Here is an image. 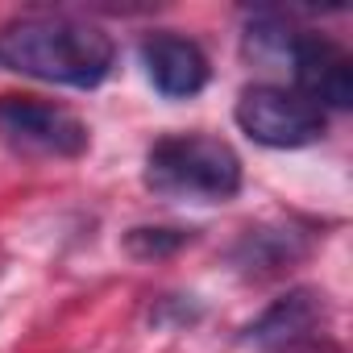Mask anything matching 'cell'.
<instances>
[{"mask_svg":"<svg viewBox=\"0 0 353 353\" xmlns=\"http://www.w3.org/2000/svg\"><path fill=\"white\" fill-rule=\"evenodd\" d=\"M0 63L42 83L100 88L112 75L117 46L100 26L54 13H30L0 30Z\"/></svg>","mask_w":353,"mask_h":353,"instance_id":"cell-1","label":"cell"},{"mask_svg":"<svg viewBox=\"0 0 353 353\" xmlns=\"http://www.w3.org/2000/svg\"><path fill=\"white\" fill-rule=\"evenodd\" d=\"M141 179L162 200L225 204L241 192V158L212 133H166L150 145Z\"/></svg>","mask_w":353,"mask_h":353,"instance_id":"cell-2","label":"cell"},{"mask_svg":"<svg viewBox=\"0 0 353 353\" xmlns=\"http://www.w3.org/2000/svg\"><path fill=\"white\" fill-rule=\"evenodd\" d=\"M237 125L245 137L270 150H299L324 137V112L307 104L299 92L274 88V83H254L237 96L233 108Z\"/></svg>","mask_w":353,"mask_h":353,"instance_id":"cell-3","label":"cell"},{"mask_svg":"<svg viewBox=\"0 0 353 353\" xmlns=\"http://www.w3.org/2000/svg\"><path fill=\"white\" fill-rule=\"evenodd\" d=\"M0 133L17 150L46 158H79L92 141L88 125L71 108L38 96H0Z\"/></svg>","mask_w":353,"mask_h":353,"instance_id":"cell-4","label":"cell"},{"mask_svg":"<svg viewBox=\"0 0 353 353\" xmlns=\"http://www.w3.org/2000/svg\"><path fill=\"white\" fill-rule=\"evenodd\" d=\"M287 59H291L295 88L307 104H316L320 112L353 104V59L336 42L320 34H291Z\"/></svg>","mask_w":353,"mask_h":353,"instance_id":"cell-5","label":"cell"},{"mask_svg":"<svg viewBox=\"0 0 353 353\" xmlns=\"http://www.w3.org/2000/svg\"><path fill=\"white\" fill-rule=\"evenodd\" d=\"M141 67H145V79L154 83V92H162L166 100H192L208 88V54L200 50V42L183 38V34H150L141 42Z\"/></svg>","mask_w":353,"mask_h":353,"instance_id":"cell-6","label":"cell"},{"mask_svg":"<svg viewBox=\"0 0 353 353\" xmlns=\"http://www.w3.org/2000/svg\"><path fill=\"white\" fill-rule=\"evenodd\" d=\"M320 320H324V295L299 287V291H287L283 299H274V303L245 328V341L258 345V349L291 353V349H299L303 341L320 336Z\"/></svg>","mask_w":353,"mask_h":353,"instance_id":"cell-7","label":"cell"},{"mask_svg":"<svg viewBox=\"0 0 353 353\" xmlns=\"http://www.w3.org/2000/svg\"><path fill=\"white\" fill-rule=\"evenodd\" d=\"M303 254H307V237H303V233L262 225V229H245L229 258H233V266H237L245 279H270V274L295 266Z\"/></svg>","mask_w":353,"mask_h":353,"instance_id":"cell-8","label":"cell"},{"mask_svg":"<svg viewBox=\"0 0 353 353\" xmlns=\"http://www.w3.org/2000/svg\"><path fill=\"white\" fill-rule=\"evenodd\" d=\"M196 233L192 229H129L125 233V250L141 262L150 258H170V254H179Z\"/></svg>","mask_w":353,"mask_h":353,"instance_id":"cell-9","label":"cell"}]
</instances>
